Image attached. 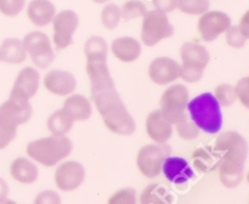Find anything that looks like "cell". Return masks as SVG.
<instances>
[{
	"label": "cell",
	"mask_w": 249,
	"mask_h": 204,
	"mask_svg": "<svg viewBox=\"0 0 249 204\" xmlns=\"http://www.w3.org/2000/svg\"><path fill=\"white\" fill-rule=\"evenodd\" d=\"M180 56H181L182 63L185 65L196 66L203 69H206L211 60V55L204 46H202L201 44L191 43V41H187L181 46Z\"/></svg>",
	"instance_id": "44dd1931"
},
{
	"label": "cell",
	"mask_w": 249,
	"mask_h": 204,
	"mask_svg": "<svg viewBox=\"0 0 249 204\" xmlns=\"http://www.w3.org/2000/svg\"><path fill=\"white\" fill-rule=\"evenodd\" d=\"M173 124L165 120L160 109L152 111L146 118L147 135L157 143H164L172 137Z\"/></svg>",
	"instance_id": "ac0fdd59"
},
{
	"label": "cell",
	"mask_w": 249,
	"mask_h": 204,
	"mask_svg": "<svg viewBox=\"0 0 249 204\" xmlns=\"http://www.w3.org/2000/svg\"><path fill=\"white\" fill-rule=\"evenodd\" d=\"M91 1L96 2V4H105V2L109 1V0H91Z\"/></svg>",
	"instance_id": "f6af8a7d"
},
{
	"label": "cell",
	"mask_w": 249,
	"mask_h": 204,
	"mask_svg": "<svg viewBox=\"0 0 249 204\" xmlns=\"http://www.w3.org/2000/svg\"><path fill=\"white\" fill-rule=\"evenodd\" d=\"M156 10L165 12H173L177 9V0H152Z\"/></svg>",
	"instance_id": "b9f144b4"
},
{
	"label": "cell",
	"mask_w": 249,
	"mask_h": 204,
	"mask_svg": "<svg viewBox=\"0 0 249 204\" xmlns=\"http://www.w3.org/2000/svg\"><path fill=\"white\" fill-rule=\"evenodd\" d=\"M63 109L73 121H84L91 117V103L83 95H71L63 103Z\"/></svg>",
	"instance_id": "7402d4cb"
},
{
	"label": "cell",
	"mask_w": 249,
	"mask_h": 204,
	"mask_svg": "<svg viewBox=\"0 0 249 204\" xmlns=\"http://www.w3.org/2000/svg\"><path fill=\"white\" fill-rule=\"evenodd\" d=\"M214 152L220 157L218 170L221 184L235 188L243 181L245 164L248 155V142L237 131H226L215 140Z\"/></svg>",
	"instance_id": "6da1fadb"
},
{
	"label": "cell",
	"mask_w": 249,
	"mask_h": 204,
	"mask_svg": "<svg viewBox=\"0 0 249 204\" xmlns=\"http://www.w3.org/2000/svg\"><path fill=\"white\" fill-rule=\"evenodd\" d=\"M172 150L167 143L146 145L140 148L136 158L138 168L143 176L148 179L157 177L162 171V164L165 158L170 155Z\"/></svg>",
	"instance_id": "8992f818"
},
{
	"label": "cell",
	"mask_w": 249,
	"mask_h": 204,
	"mask_svg": "<svg viewBox=\"0 0 249 204\" xmlns=\"http://www.w3.org/2000/svg\"><path fill=\"white\" fill-rule=\"evenodd\" d=\"M189 102V91L186 86L175 84L168 87L160 100V113L170 124H177L184 117Z\"/></svg>",
	"instance_id": "5b68a950"
},
{
	"label": "cell",
	"mask_w": 249,
	"mask_h": 204,
	"mask_svg": "<svg viewBox=\"0 0 249 204\" xmlns=\"http://www.w3.org/2000/svg\"><path fill=\"white\" fill-rule=\"evenodd\" d=\"M53 43L57 49H66L73 43V34L79 26V17L72 10H63L53 18Z\"/></svg>",
	"instance_id": "9c48e42d"
},
{
	"label": "cell",
	"mask_w": 249,
	"mask_h": 204,
	"mask_svg": "<svg viewBox=\"0 0 249 204\" xmlns=\"http://www.w3.org/2000/svg\"><path fill=\"white\" fill-rule=\"evenodd\" d=\"M231 27V18L228 14L223 11H206L201 15V18L198 19L197 28L202 39L206 41H213L225 33Z\"/></svg>",
	"instance_id": "30bf717a"
},
{
	"label": "cell",
	"mask_w": 249,
	"mask_h": 204,
	"mask_svg": "<svg viewBox=\"0 0 249 204\" xmlns=\"http://www.w3.org/2000/svg\"><path fill=\"white\" fill-rule=\"evenodd\" d=\"M248 17H249V14H248V11L246 12L245 15H243V17H242V19H241V23H240V29H241V32H242L243 33V35L246 36V38H249V26H248Z\"/></svg>",
	"instance_id": "ee69618b"
},
{
	"label": "cell",
	"mask_w": 249,
	"mask_h": 204,
	"mask_svg": "<svg viewBox=\"0 0 249 204\" xmlns=\"http://www.w3.org/2000/svg\"><path fill=\"white\" fill-rule=\"evenodd\" d=\"M27 52L22 40L17 38H6L0 44V62L18 65L24 62Z\"/></svg>",
	"instance_id": "603a6c76"
},
{
	"label": "cell",
	"mask_w": 249,
	"mask_h": 204,
	"mask_svg": "<svg viewBox=\"0 0 249 204\" xmlns=\"http://www.w3.org/2000/svg\"><path fill=\"white\" fill-rule=\"evenodd\" d=\"M61 199L56 192L53 191H43L36 196V198L34 199V203L36 204H44V203H51V204H57L60 203Z\"/></svg>",
	"instance_id": "60d3db41"
},
{
	"label": "cell",
	"mask_w": 249,
	"mask_h": 204,
	"mask_svg": "<svg viewBox=\"0 0 249 204\" xmlns=\"http://www.w3.org/2000/svg\"><path fill=\"white\" fill-rule=\"evenodd\" d=\"M39 79H40V75H39V72L36 68L29 67V66L22 68L21 72L16 77L11 92L29 100L38 91Z\"/></svg>",
	"instance_id": "e0dca14e"
},
{
	"label": "cell",
	"mask_w": 249,
	"mask_h": 204,
	"mask_svg": "<svg viewBox=\"0 0 249 204\" xmlns=\"http://www.w3.org/2000/svg\"><path fill=\"white\" fill-rule=\"evenodd\" d=\"M105 125L109 131L118 135L129 136L135 131L136 124L133 116L126 111V108L117 109L102 117Z\"/></svg>",
	"instance_id": "2e32d148"
},
{
	"label": "cell",
	"mask_w": 249,
	"mask_h": 204,
	"mask_svg": "<svg viewBox=\"0 0 249 204\" xmlns=\"http://www.w3.org/2000/svg\"><path fill=\"white\" fill-rule=\"evenodd\" d=\"M122 19L121 7L116 4H107L101 10V22L105 28L113 29L119 24Z\"/></svg>",
	"instance_id": "1f68e13d"
},
{
	"label": "cell",
	"mask_w": 249,
	"mask_h": 204,
	"mask_svg": "<svg viewBox=\"0 0 249 204\" xmlns=\"http://www.w3.org/2000/svg\"><path fill=\"white\" fill-rule=\"evenodd\" d=\"M203 68L182 63V65L180 66L179 77H181V79L187 83H197L201 79L202 75H203Z\"/></svg>",
	"instance_id": "8d00e7d4"
},
{
	"label": "cell",
	"mask_w": 249,
	"mask_h": 204,
	"mask_svg": "<svg viewBox=\"0 0 249 204\" xmlns=\"http://www.w3.org/2000/svg\"><path fill=\"white\" fill-rule=\"evenodd\" d=\"M141 203H169L172 202L170 194L160 185H150L141 194Z\"/></svg>",
	"instance_id": "83f0119b"
},
{
	"label": "cell",
	"mask_w": 249,
	"mask_h": 204,
	"mask_svg": "<svg viewBox=\"0 0 249 204\" xmlns=\"http://www.w3.org/2000/svg\"><path fill=\"white\" fill-rule=\"evenodd\" d=\"M26 0H0V12L6 17H16L23 11Z\"/></svg>",
	"instance_id": "e575fe53"
},
{
	"label": "cell",
	"mask_w": 249,
	"mask_h": 204,
	"mask_svg": "<svg viewBox=\"0 0 249 204\" xmlns=\"http://www.w3.org/2000/svg\"><path fill=\"white\" fill-rule=\"evenodd\" d=\"M22 44L26 52L31 56L32 62L40 69H46L55 60V52L51 48L50 39L43 32H31L26 34Z\"/></svg>",
	"instance_id": "52a82bcc"
},
{
	"label": "cell",
	"mask_w": 249,
	"mask_h": 204,
	"mask_svg": "<svg viewBox=\"0 0 249 204\" xmlns=\"http://www.w3.org/2000/svg\"><path fill=\"white\" fill-rule=\"evenodd\" d=\"M226 34V43L228 45H230L233 49H241L246 45L247 43V38L243 35V33L241 32L240 27L233 26L230 27L228 31L225 32Z\"/></svg>",
	"instance_id": "d590c367"
},
{
	"label": "cell",
	"mask_w": 249,
	"mask_h": 204,
	"mask_svg": "<svg viewBox=\"0 0 249 204\" xmlns=\"http://www.w3.org/2000/svg\"><path fill=\"white\" fill-rule=\"evenodd\" d=\"M180 65L169 57H157L150 63L148 75L158 85H167L179 78Z\"/></svg>",
	"instance_id": "4fadbf2b"
},
{
	"label": "cell",
	"mask_w": 249,
	"mask_h": 204,
	"mask_svg": "<svg viewBox=\"0 0 249 204\" xmlns=\"http://www.w3.org/2000/svg\"><path fill=\"white\" fill-rule=\"evenodd\" d=\"M135 193L134 188L122 189L109 198L108 203H135Z\"/></svg>",
	"instance_id": "f35d334b"
},
{
	"label": "cell",
	"mask_w": 249,
	"mask_h": 204,
	"mask_svg": "<svg viewBox=\"0 0 249 204\" xmlns=\"http://www.w3.org/2000/svg\"><path fill=\"white\" fill-rule=\"evenodd\" d=\"M87 73L90 78L91 99L99 92L114 89V82L111 77L107 60L105 58H89L87 60Z\"/></svg>",
	"instance_id": "7c38bea8"
},
{
	"label": "cell",
	"mask_w": 249,
	"mask_h": 204,
	"mask_svg": "<svg viewBox=\"0 0 249 204\" xmlns=\"http://www.w3.org/2000/svg\"><path fill=\"white\" fill-rule=\"evenodd\" d=\"M92 101L95 102L97 111L102 117L111 113V112L117 111V109L125 108L123 101L121 100V96L114 89H108L99 92L92 97Z\"/></svg>",
	"instance_id": "d4e9b609"
},
{
	"label": "cell",
	"mask_w": 249,
	"mask_h": 204,
	"mask_svg": "<svg viewBox=\"0 0 249 204\" xmlns=\"http://www.w3.org/2000/svg\"><path fill=\"white\" fill-rule=\"evenodd\" d=\"M215 99L219 104L224 107H229L233 104L237 100L235 87L230 84H220L215 89Z\"/></svg>",
	"instance_id": "836d02e7"
},
{
	"label": "cell",
	"mask_w": 249,
	"mask_h": 204,
	"mask_svg": "<svg viewBox=\"0 0 249 204\" xmlns=\"http://www.w3.org/2000/svg\"><path fill=\"white\" fill-rule=\"evenodd\" d=\"M192 159H194V165L199 171L208 172L218 169L220 157L218 153L214 152L213 148L206 146V147L197 148L192 154Z\"/></svg>",
	"instance_id": "484cf974"
},
{
	"label": "cell",
	"mask_w": 249,
	"mask_h": 204,
	"mask_svg": "<svg viewBox=\"0 0 249 204\" xmlns=\"http://www.w3.org/2000/svg\"><path fill=\"white\" fill-rule=\"evenodd\" d=\"M235 91H236V96L237 99H240V101L242 102L243 106L246 108L249 107V78L245 77L237 83L235 87Z\"/></svg>",
	"instance_id": "74e56055"
},
{
	"label": "cell",
	"mask_w": 249,
	"mask_h": 204,
	"mask_svg": "<svg viewBox=\"0 0 249 204\" xmlns=\"http://www.w3.org/2000/svg\"><path fill=\"white\" fill-rule=\"evenodd\" d=\"M111 50L122 62H134L140 57L141 44L131 36H121L112 41Z\"/></svg>",
	"instance_id": "ffe728a7"
},
{
	"label": "cell",
	"mask_w": 249,
	"mask_h": 204,
	"mask_svg": "<svg viewBox=\"0 0 249 204\" xmlns=\"http://www.w3.org/2000/svg\"><path fill=\"white\" fill-rule=\"evenodd\" d=\"M177 131L180 137L184 140H195L199 135V128L195 124L190 114L186 113L177 123Z\"/></svg>",
	"instance_id": "4dcf8cb0"
},
{
	"label": "cell",
	"mask_w": 249,
	"mask_h": 204,
	"mask_svg": "<svg viewBox=\"0 0 249 204\" xmlns=\"http://www.w3.org/2000/svg\"><path fill=\"white\" fill-rule=\"evenodd\" d=\"M177 7L181 12L197 16L208 11L211 7L209 0H177Z\"/></svg>",
	"instance_id": "f546056e"
},
{
	"label": "cell",
	"mask_w": 249,
	"mask_h": 204,
	"mask_svg": "<svg viewBox=\"0 0 249 204\" xmlns=\"http://www.w3.org/2000/svg\"><path fill=\"white\" fill-rule=\"evenodd\" d=\"M162 170L167 180L177 185L185 184L195 176L194 170L190 167L189 162L182 157L168 155L163 162Z\"/></svg>",
	"instance_id": "9a60e30c"
},
{
	"label": "cell",
	"mask_w": 249,
	"mask_h": 204,
	"mask_svg": "<svg viewBox=\"0 0 249 204\" xmlns=\"http://www.w3.org/2000/svg\"><path fill=\"white\" fill-rule=\"evenodd\" d=\"M85 56L89 58H105L107 60V43L102 36H90L84 45Z\"/></svg>",
	"instance_id": "f1b7e54d"
},
{
	"label": "cell",
	"mask_w": 249,
	"mask_h": 204,
	"mask_svg": "<svg viewBox=\"0 0 249 204\" xmlns=\"http://www.w3.org/2000/svg\"><path fill=\"white\" fill-rule=\"evenodd\" d=\"M32 117V106L28 99L10 92L7 101L0 104V123L16 128L27 123Z\"/></svg>",
	"instance_id": "ba28073f"
},
{
	"label": "cell",
	"mask_w": 249,
	"mask_h": 204,
	"mask_svg": "<svg viewBox=\"0 0 249 204\" xmlns=\"http://www.w3.org/2000/svg\"><path fill=\"white\" fill-rule=\"evenodd\" d=\"M121 12L122 18L128 22L134 18H138V17H143V15L147 12V9L140 0H128L122 6Z\"/></svg>",
	"instance_id": "d6a6232c"
},
{
	"label": "cell",
	"mask_w": 249,
	"mask_h": 204,
	"mask_svg": "<svg viewBox=\"0 0 249 204\" xmlns=\"http://www.w3.org/2000/svg\"><path fill=\"white\" fill-rule=\"evenodd\" d=\"M84 167L75 160H68V162L62 163L55 171L56 186L61 191H74L84 182Z\"/></svg>",
	"instance_id": "8fae6325"
},
{
	"label": "cell",
	"mask_w": 249,
	"mask_h": 204,
	"mask_svg": "<svg viewBox=\"0 0 249 204\" xmlns=\"http://www.w3.org/2000/svg\"><path fill=\"white\" fill-rule=\"evenodd\" d=\"M17 129L0 123V150H4L16 137Z\"/></svg>",
	"instance_id": "ab89813d"
},
{
	"label": "cell",
	"mask_w": 249,
	"mask_h": 204,
	"mask_svg": "<svg viewBox=\"0 0 249 204\" xmlns=\"http://www.w3.org/2000/svg\"><path fill=\"white\" fill-rule=\"evenodd\" d=\"M73 119L63 108L53 112L48 119V129L53 135H66L73 128Z\"/></svg>",
	"instance_id": "4316f807"
},
{
	"label": "cell",
	"mask_w": 249,
	"mask_h": 204,
	"mask_svg": "<svg viewBox=\"0 0 249 204\" xmlns=\"http://www.w3.org/2000/svg\"><path fill=\"white\" fill-rule=\"evenodd\" d=\"M7 194H9V186H7V182L0 177V203L9 202L6 199Z\"/></svg>",
	"instance_id": "7bdbcfd3"
},
{
	"label": "cell",
	"mask_w": 249,
	"mask_h": 204,
	"mask_svg": "<svg viewBox=\"0 0 249 204\" xmlns=\"http://www.w3.org/2000/svg\"><path fill=\"white\" fill-rule=\"evenodd\" d=\"M44 86L51 94L66 96L74 91L77 82L72 73L61 69H53L46 73L44 78Z\"/></svg>",
	"instance_id": "5bb4252c"
},
{
	"label": "cell",
	"mask_w": 249,
	"mask_h": 204,
	"mask_svg": "<svg viewBox=\"0 0 249 204\" xmlns=\"http://www.w3.org/2000/svg\"><path fill=\"white\" fill-rule=\"evenodd\" d=\"M174 34V28L169 23L165 12L160 10L147 11L143 15L141 27V40L146 46H153Z\"/></svg>",
	"instance_id": "277c9868"
},
{
	"label": "cell",
	"mask_w": 249,
	"mask_h": 204,
	"mask_svg": "<svg viewBox=\"0 0 249 204\" xmlns=\"http://www.w3.org/2000/svg\"><path fill=\"white\" fill-rule=\"evenodd\" d=\"M189 114L199 130L207 134H216L223 126V113L220 104L211 92L198 95L187 102Z\"/></svg>",
	"instance_id": "7a4b0ae2"
},
{
	"label": "cell",
	"mask_w": 249,
	"mask_h": 204,
	"mask_svg": "<svg viewBox=\"0 0 249 204\" xmlns=\"http://www.w3.org/2000/svg\"><path fill=\"white\" fill-rule=\"evenodd\" d=\"M72 148V141L65 135H51L29 142L26 147V152L28 157L36 162L45 167H53L60 160L68 157Z\"/></svg>",
	"instance_id": "3957f363"
},
{
	"label": "cell",
	"mask_w": 249,
	"mask_h": 204,
	"mask_svg": "<svg viewBox=\"0 0 249 204\" xmlns=\"http://www.w3.org/2000/svg\"><path fill=\"white\" fill-rule=\"evenodd\" d=\"M10 174L21 184H33L38 179V168L24 157H18L10 165Z\"/></svg>",
	"instance_id": "cb8c5ba5"
},
{
	"label": "cell",
	"mask_w": 249,
	"mask_h": 204,
	"mask_svg": "<svg viewBox=\"0 0 249 204\" xmlns=\"http://www.w3.org/2000/svg\"><path fill=\"white\" fill-rule=\"evenodd\" d=\"M55 15L56 7L50 0H32L27 7V16L36 27L48 26Z\"/></svg>",
	"instance_id": "d6986e66"
}]
</instances>
